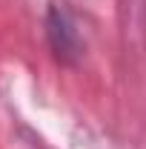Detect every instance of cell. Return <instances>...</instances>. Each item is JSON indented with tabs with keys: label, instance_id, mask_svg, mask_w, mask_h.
Here are the masks:
<instances>
[{
	"label": "cell",
	"instance_id": "obj_1",
	"mask_svg": "<svg viewBox=\"0 0 146 149\" xmlns=\"http://www.w3.org/2000/svg\"><path fill=\"white\" fill-rule=\"evenodd\" d=\"M46 40H49L52 55L60 63H74L83 55V40H80L74 20L57 6H52L49 15H46Z\"/></svg>",
	"mask_w": 146,
	"mask_h": 149
}]
</instances>
